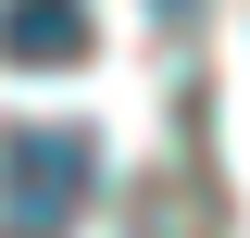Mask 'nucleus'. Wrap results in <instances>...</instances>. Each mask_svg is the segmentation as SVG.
Returning <instances> with one entry per match:
<instances>
[{"label": "nucleus", "instance_id": "obj_2", "mask_svg": "<svg viewBox=\"0 0 250 238\" xmlns=\"http://www.w3.org/2000/svg\"><path fill=\"white\" fill-rule=\"evenodd\" d=\"M0 63H13V75L88 63V0H0Z\"/></svg>", "mask_w": 250, "mask_h": 238}, {"label": "nucleus", "instance_id": "obj_1", "mask_svg": "<svg viewBox=\"0 0 250 238\" xmlns=\"http://www.w3.org/2000/svg\"><path fill=\"white\" fill-rule=\"evenodd\" d=\"M100 188L88 125H0V238H62Z\"/></svg>", "mask_w": 250, "mask_h": 238}]
</instances>
